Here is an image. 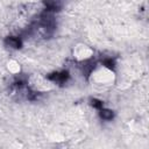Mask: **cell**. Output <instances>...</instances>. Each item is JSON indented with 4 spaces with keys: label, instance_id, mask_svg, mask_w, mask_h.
<instances>
[{
    "label": "cell",
    "instance_id": "1",
    "mask_svg": "<svg viewBox=\"0 0 149 149\" xmlns=\"http://www.w3.org/2000/svg\"><path fill=\"white\" fill-rule=\"evenodd\" d=\"M90 78L97 85L108 86L114 83L115 73L107 65H99V66H95L92 69V71L90 73Z\"/></svg>",
    "mask_w": 149,
    "mask_h": 149
},
{
    "label": "cell",
    "instance_id": "3",
    "mask_svg": "<svg viewBox=\"0 0 149 149\" xmlns=\"http://www.w3.org/2000/svg\"><path fill=\"white\" fill-rule=\"evenodd\" d=\"M30 85L37 92H45V91H49L51 88V84L48 83L42 77H33L30 80Z\"/></svg>",
    "mask_w": 149,
    "mask_h": 149
},
{
    "label": "cell",
    "instance_id": "4",
    "mask_svg": "<svg viewBox=\"0 0 149 149\" xmlns=\"http://www.w3.org/2000/svg\"><path fill=\"white\" fill-rule=\"evenodd\" d=\"M7 70H8L10 73L16 74V73H20L21 66H20V64H19L17 61H15V59H9V61L7 62Z\"/></svg>",
    "mask_w": 149,
    "mask_h": 149
},
{
    "label": "cell",
    "instance_id": "2",
    "mask_svg": "<svg viewBox=\"0 0 149 149\" xmlns=\"http://www.w3.org/2000/svg\"><path fill=\"white\" fill-rule=\"evenodd\" d=\"M72 55L77 62H86L93 57V50L86 44H77L73 48Z\"/></svg>",
    "mask_w": 149,
    "mask_h": 149
}]
</instances>
